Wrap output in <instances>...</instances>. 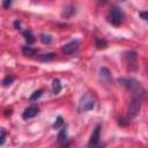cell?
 <instances>
[{"mask_svg": "<svg viewBox=\"0 0 148 148\" xmlns=\"http://www.w3.org/2000/svg\"><path fill=\"white\" fill-rule=\"evenodd\" d=\"M119 82L132 92V97L143 98L146 91H145L143 87L140 84L139 81H136L133 77H121V79H119Z\"/></svg>", "mask_w": 148, "mask_h": 148, "instance_id": "1", "label": "cell"}, {"mask_svg": "<svg viewBox=\"0 0 148 148\" xmlns=\"http://www.w3.org/2000/svg\"><path fill=\"white\" fill-rule=\"evenodd\" d=\"M95 97L90 92H86L81 98H80V102H79V111L80 112H86V111H89L91 109H94L95 106Z\"/></svg>", "mask_w": 148, "mask_h": 148, "instance_id": "2", "label": "cell"}, {"mask_svg": "<svg viewBox=\"0 0 148 148\" xmlns=\"http://www.w3.org/2000/svg\"><path fill=\"white\" fill-rule=\"evenodd\" d=\"M124 17H125L124 12H123L119 7H113V8L110 10V13H109L108 20H109V22H110L112 25L118 27V25H120V24L123 23Z\"/></svg>", "mask_w": 148, "mask_h": 148, "instance_id": "3", "label": "cell"}, {"mask_svg": "<svg viewBox=\"0 0 148 148\" xmlns=\"http://www.w3.org/2000/svg\"><path fill=\"white\" fill-rule=\"evenodd\" d=\"M124 60L128 71H136L138 68V56L134 51H126L124 53Z\"/></svg>", "mask_w": 148, "mask_h": 148, "instance_id": "4", "label": "cell"}, {"mask_svg": "<svg viewBox=\"0 0 148 148\" xmlns=\"http://www.w3.org/2000/svg\"><path fill=\"white\" fill-rule=\"evenodd\" d=\"M141 101H142V98H140V97H132V99L130 102V105H128V117L130 118L135 117L140 112Z\"/></svg>", "mask_w": 148, "mask_h": 148, "instance_id": "5", "label": "cell"}, {"mask_svg": "<svg viewBox=\"0 0 148 148\" xmlns=\"http://www.w3.org/2000/svg\"><path fill=\"white\" fill-rule=\"evenodd\" d=\"M79 46H80V42L79 40H72V42L65 44L61 50L66 54H74L79 50Z\"/></svg>", "mask_w": 148, "mask_h": 148, "instance_id": "6", "label": "cell"}, {"mask_svg": "<svg viewBox=\"0 0 148 148\" xmlns=\"http://www.w3.org/2000/svg\"><path fill=\"white\" fill-rule=\"evenodd\" d=\"M99 136H101V126L97 125V126L95 127V130H94L91 136H90V140H89V143H88L89 148L99 145Z\"/></svg>", "mask_w": 148, "mask_h": 148, "instance_id": "7", "label": "cell"}, {"mask_svg": "<svg viewBox=\"0 0 148 148\" xmlns=\"http://www.w3.org/2000/svg\"><path fill=\"white\" fill-rule=\"evenodd\" d=\"M39 112V109L37 105H31L29 108H27L24 110V112L22 113V118L23 119H30V118H34L35 116H37V113Z\"/></svg>", "mask_w": 148, "mask_h": 148, "instance_id": "8", "label": "cell"}, {"mask_svg": "<svg viewBox=\"0 0 148 148\" xmlns=\"http://www.w3.org/2000/svg\"><path fill=\"white\" fill-rule=\"evenodd\" d=\"M58 142L60 143V145H65V143H67L68 142V135H67V130L65 128V127H61V130H60V132L58 133Z\"/></svg>", "mask_w": 148, "mask_h": 148, "instance_id": "9", "label": "cell"}, {"mask_svg": "<svg viewBox=\"0 0 148 148\" xmlns=\"http://www.w3.org/2000/svg\"><path fill=\"white\" fill-rule=\"evenodd\" d=\"M99 76L105 82H110L111 81V73L106 67H101L99 68Z\"/></svg>", "mask_w": 148, "mask_h": 148, "instance_id": "10", "label": "cell"}, {"mask_svg": "<svg viewBox=\"0 0 148 148\" xmlns=\"http://www.w3.org/2000/svg\"><path fill=\"white\" fill-rule=\"evenodd\" d=\"M22 53L25 57H34L37 53V50L36 49H32L31 46H23L22 47Z\"/></svg>", "mask_w": 148, "mask_h": 148, "instance_id": "11", "label": "cell"}, {"mask_svg": "<svg viewBox=\"0 0 148 148\" xmlns=\"http://www.w3.org/2000/svg\"><path fill=\"white\" fill-rule=\"evenodd\" d=\"M23 36H24V38H25V40H27L28 44H32L35 42V36L32 35V32L30 30H25L23 32Z\"/></svg>", "mask_w": 148, "mask_h": 148, "instance_id": "12", "label": "cell"}, {"mask_svg": "<svg viewBox=\"0 0 148 148\" xmlns=\"http://www.w3.org/2000/svg\"><path fill=\"white\" fill-rule=\"evenodd\" d=\"M75 14V8L74 7H72V6H68V7H66L65 9H64V12H62V16H65V17H71L72 15H74Z\"/></svg>", "mask_w": 148, "mask_h": 148, "instance_id": "13", "label": "cell"}, {"mask_svg": "<svg viewBox=\"0 0 148 148\" xmlns=\"http://www.w3.org/2000/svg\"><path fill=\"white\" fill-rule=\"evenodd\" d=\"M56 58V53H45L39 56V60L40 61H52Z\"/></svg>", "mask_w": 148, "mask_h": 148, "instance_id": "14", "label": "cell"}, {"mask_svg": "<svg viewBox=\"0 0 148 148\" xmlns=\"http://www.w3.org/2000/svg\"><path fill=\"white\" fill-rule=\"evenodd\" d=\"M52 88H53V94H59L61 91V83L58 79L53 80V83H52Z\"/></svg>", "mask_w": 148, "mask_h": 148, "instance_id": "15", "label": "cell"}, {"mask_svg": "<svg viewBox=\"0 0 148 148\" xmlns=\"http://www.w3.org/2000/svg\"><path fill=\"white\" fill-rule=\"evenodd\" d=\"M14 80H15V77H14L13 75H7V76L3 79V81H2V86H3V87L9 86V84H12V83L14 82Z\"/></svg>", "mask_w": 148, "mask_h": 148, "instance_id": "16", "label": "cell"}, {"mask_svg": "<svg viewBox=\"0 0 148 148\" xmlns=\"http://www.w3.org/2000/svg\"><path fill=\"white\" fill-rule=\"evenodd\" d=\"M40 40H42V43H44V44H49V43L52 42V36H51V35L42 34V35H40Z\"/></svg>", "mask_w": 148, "mask_h": 148, "instance_id": "17", "label": "cell"}, {"mask_svg": "<svg viewBox=\"0 0 148 148\" xmlns=\"http://www.w3.org/2000/svg\"><path fill=\"white\" fill-rule=\"evenodd\" d=\"M42 95H43V89H38V90L34 91V94L30 96V99H31V101H36V99H38Z\"/></svg>", "mask_w": 148, "mask_h": 148, "instance_id": "18", "label": "cell"}, {"mask_svg": "<svg viewBox=\"0 0 148 148\" xmlns=\"http://www.w3.org/2000/svg\"><path fill=\"white\" fill-rule=\"evenodd\" d=\"M62 125H64V119H62V117L59 116L57 118L56 123L53 124V128H60V127H62Z\"/></svg>", "mask_w": 148, "mask_h": 148, "instance_id": "19", "label": "cell"}, {"mask_svg": "<svg viewBox=\"0 0 148 148\" xmlns=\"http://www.w3.org/2000/svg\"><path fill=\"white\" fill-rule=\"evenodd\" d=\"M96 46H97V49H104V47H106V42L104 39H97Z\"/></svg>", "mask_w": 148, "mask_h": 148, "instance_id": "20", "label": "cell"}, {"mask_svg": "<svg viewBox=\"0 0 148 148\" xmlns=\"http://www.w3.org/2000/svg\"><path fill=\"white\" fill-rule=\"evenodd\" d=\"M5 140H6V131H5V128H1V138H0V145L1 146H3Z\"/></svg>", "mask_w": 148, "mask_h": 148, "instance_id": "21", "label": "cell"}, {"mask_svg": "<svg viewBox=\"0 0 148 148\" xmlns=\"http://www.w3.org/2000/svg\"><path fill=\"white\" fill-rule=\"evenodd\" d=\"M140 17H141L142 20H145V21H148V10L141 12V13H140Z\"/></svg>", "mask_w": 148, "mask_h": 148, "instance_id": "22", "label": "cell"}, {"mask_svg": "<svg viewBox=\"0 0 148 148\" xmlns=\"http://www.w3.org/2000/svg\"><path fill=\"white\" fill-rule=\"evenodd\" d=\"M10 5H12V2H10V1H3V2H2V6H3L5 8H8Z\"/></svg>", "mask_w": 148, "mask_h": 148, "instance_id": "23", "label": "cell"}, {"mask_svg": "<svg viewBox=\"0 0 148 148\" xmlns=\"http://www.w3.org/2000/svg\"><path fill=\"white\" fill-rule=\"evenodd\" d=\"M20 24H21L20 21H15V22H14V27H15L16 29H20Z\"/></svg>", "mask_w": 148, "mask_h": 148, "instance_id": "24", "label": "cell"}, {"mask_svg": "<svg viewBox=\"0 0 148 148\" xmlns=\"http://www.w3.org/2000/svg\"><path fill=\"white\" fill-rule=\"evenodd\" d=\"M91 148H103V146H101V145H97V146H95V147H91Z\"/></svg>", "mask_w": 148, "mask_h": 148, "instance_id": "25", "label": "cell"}]
</instances>
